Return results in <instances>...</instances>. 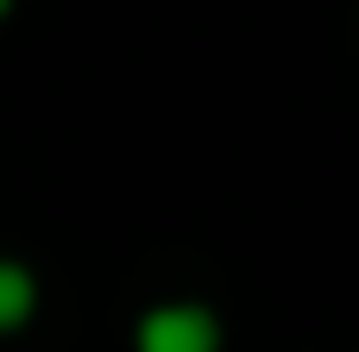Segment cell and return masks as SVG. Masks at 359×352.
<instances>
[{
  "instance_id": "cell-1",
  "label": "cell",
  "mask_w": 359,
  "mask_h": 352,
  "mask_svg": "<svg viewBox=\"0 0 359 352\" xmlns=\"http://www.w3.org/2000/svg\"><path fill=\"white\" fill-rule=\"evenodd\" d=\"M215 346H221V328L196 302H170L139 321V352H215Z\"/></svg>"
},
{
  "instance_id": "cell-2",
  "label": "cell",
  "mask_w": 359,
  "mask_h": 352,
  "mask_svg": "<svg viewBox=\"0 0 359 352\" xmlns=\"http://www.w3.org/2000/svg\"><path fill=\"white\" fill-rule=\"evenodd\" d=\"M32 302H38L32 271H25V265H13V258H0V334H6V328H19V321L32 315Z\"/></svg>"
},
{
  "instance_id": "cell-3",
  "label": "cell",
  "mask_w": 359,
  "mask_h": 352,
  "mask_svg": "<svg viewBox=\"0 0 359 352\" xmlns=\"http://www.w3.org/2000/svg\"><path fill=\"white\" fill-rule=\"evenodd\" d=\"M6 13H13V0H0V19H6Z\"/></svg>"
}]
</instances>
